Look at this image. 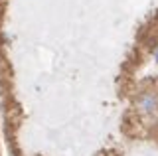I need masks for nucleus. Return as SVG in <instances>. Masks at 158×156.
<instances>
[{"label": "nucleus", "mask_w": 158, "mask_h": 156, "mask_svg": "<svg viewBox=\"0 0 158 156\" xmlns=\"http://www.w3.org/2000/svg\"><path fill=\"white\" fill-rule=\"evenodd\" d=\"M156 60H158V53H156Z\"/></svg>", "instance_id": "nucleus-2"}, {"label": "nucleus", "mask_w": 158, "mask_h": 156, "mask_svg": "<svg viewBox=\"0 0 158 156\" xmlns=\"http://www.w3.org/2000/svg\"><path fill=\"white\" fill-rule=\"evenodd\" d=\"M136 109L142 115H156L158 113V97L154 93H144L142 97H138Z\"/></svg>", "instance_id": "nucleus-1"}]
</instances>
